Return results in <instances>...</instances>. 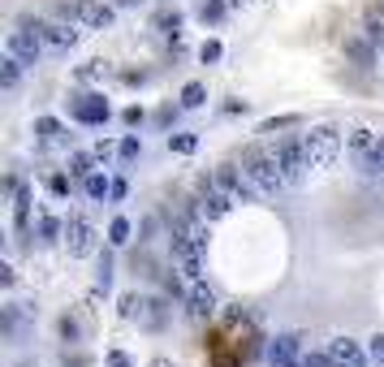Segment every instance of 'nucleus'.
<instances>
[{"label":"nucleus","mask_w":384,"mask_h":367,"mask_svg":"<svg viewBox=\"0 0 384 367\" xmlns=\"http://www.w3.org/2000/svg\"><path fill=\"white\" fill-rule=\"evenodd\" d=\"M203 99H207V87L203 82H186L182 87V109H199Z\"/></svg>","instance_id":"f3484780"},{"label":"nucleus","mask_w":384,"mask_h":367,"mask_svg":"<svg viewBox=\"0 0 384 367\" xmlns=\"http://www.w3.org/2000/svg\"><path fill=\"white\" fill-rule=\"evenodd\" d=\"M324 354L333 358V367H367V358H371V354H367L358 341H350V337H333Z\"/></svg>","instance_id":"1a4fd4ad"},{"label":"nucleus","mask_w":384,"mask_h":367,"mask_svg":"<svg viewBox=\"0 0 384 367\" xmlns=\"http://www.w3.org/2000/svg\"><path fill=\"white\" fill-rule=\"evenodd\" d=\"M70 177H82V182L91 177V155L87 151H74L70 155Z\"/></svg>","instance_id":"6ab92c4d"},{"label":"nucleus","mask_w":384,"mask_h":367,"mask_svg":"<svg viewBox=\"0 0 384 367\" xmlns=\"http://www.w3.org/2000/svg\"><path fill=\"white\" fill-rule=\"evenodd\" d=\"M155 26H160V35L177 39V31H182V13H177V9H164V13H155Z\"/></svg>","instance_id":"dca6fc26"},{"label":"nucleus","mask_w":384,"mask_h":367,"mask_svg":"<svg viewBox=\"0 0 384 367\" xmlns=\"http://www.w3.org/2000/svg\"><path fill=\"white\" fill-rule=\"evenodd\" d=\"M199 203H203V212H207V221H212V217H225L229 207H234V195L216 182V177H212V182L203 177V182H199Z\"/></svg>","instance_id":"0eeeda50"},{"label":"nucleus","mask_w":384,"mask_h":367,"mask_svg":"<svg viewBox=\"0 0 384 367\" xmlns=\"http://www.w3.org/2000/svg\"><path fill=\"white\" fill-rule=\"evenodd\" d=\"M221 13H225V0H207L203 5V22H216Z\"/></svg>","instance_id":"bb28decb"},{"label":"nucleus","mask_w":384,"mask_h":367,"mask_svg":"<svg viewBox=\"0 0 384 367\" xmlns=\"http://www.w3.org/2000/svg\"><path fill=\"white\" fill-rule=\"evenodd\" d=\"M242 169L251 173V182L259 186V195L263 199H272V195H281L290 182H285V169H281V155H277V147H251V151H242Z\"/></svg>","instance_id":"f257e3e1"},{"label":"nucleus","mask_w":384,"mask_h":367,"mask_svg":"<svg viewBox=\"0 0 384 367\" xmlns=\"http://www.w3.org/2000/svg\"><path fill=\"white\" fill-rule=\"evenodd\" d=\"M87 195H91V199H104V195H113V182H108L104 173H91V177H87Z\"/></svg>","instance_id":"412c9836"},{"label":"nucleus","mask_w":384,"mask_h":367,"mask_svg":"<svg viewBox=\"0 0 384 367\" xmlns=\"http://www.w3.org/2000/svg\"><path fill=\"white\" fill-rule=\"evenodd\" d=\"M221 57V43H203V61H216Z\"/></svg>","instance_id":"473e14b6"},{"label":"nucleus","mask_w":384,"mask_h":367,"mask_svg":"<svg viewBox=\"0 0 384 367\" xmlns=\"http://www.w3.org/2000/svg\"><path fill=\"white\" fill-rule=\"evenodd\" d=\"M39 39L48 48H57V52H70L78 43V26L74 22H48V26H39Z\"/></svg>","instance_id":"9d476101"},{"label":"nucleus","mask_w":384,"mask_h":367,"mask_svg":"<svg viewBox=\"0 0 384 367\" xmlns=\"http://www.w3.org/2000/svg\"><path fill=\"white\" fill-rule=\"evenodd\" d=\"M350 147H354V151H371V147H375V134H371L367 126H354V130H350Z\"/></svg>","instance_id":"a211bd4d"},{"label":"nucleus","mask_w":384,"mask_h":367,"mask_svg":"<svg viewBox=\"0 0 384 367\" xmlns=\"http://www.w3.org/2000/svg\"><path fill=\"white\" fill-rule=\"evenodd\" d=\"M117 151H121V160H134V155L143 151V143H138V138H121V147H117Z\"/></svg>","instance_id":"a878e982"},{"label":"nucleus","mask_w":384,"mask_h":367,"mask_svg":"<svg viewBox=\"0 0 384 367\" xmlns=\"http://www.w3.org/2000/svg\"><path fill=\"white\" fill-rule=\"evenodd\" d=\"M367 354H371V358H375V363L384 367V337H380V333H375V337L367 341Z\"/></svg>","instance_id":"cd10ccee"},{"label":"nucleus","mask_w":384,"mask_h":367,"mask_svg":"<svg viewBox=\"0 0 384 367\" xmlns=\"http://www.w3.org/2000/svg\"><path fill=\"white\" fill-rule=\"evenodd\" d=\"M169 147H173L177 155H190V151L199 147V138H194V134H177V138H169Z\"/></svg>","instance_id":"b1692460"},{"label":"nucleus","mask_w":384,"mask_h":367,"mask_svg":"<svg viewBox=\"0 0 384 367\" xmlns=\"http://www.w3.org/2000/svg\"><path fill=\"white\" fill-rule=\"evenodd\" d=\"M367 35H371V39L384 35V5H371V9H367Z\"/></svg>","instance_id":"4be33fe9"},{"label":"nucleus","mask_w":384,"mask_h":367,"mask_svg":"<svg viewBox=\"0 0 384 367\" xmlns=\"http://www.w3.org/2000/svg\"><path fill=\"white\" fill-rule=\"evenodd\" d=\"M13 217H18V225H26V217H31V195H18V207H13Z\"/></svg>","instance_id":"c85d7f7f"},{"label":"nucleus","mask_w":384,"mask_h":367,"mask_svg":"<svg viewBox=\"0 0 384 367\" xmlns=\"http://www.w3.org/2000/svg\"><path fill=\"white\" fill-rule=\"evenodd\" d=\"M65 13H70V18H78L82 26H108V22H113V9L99 5V0H78V5H70Z\"/></svg>","instance_id":"9b49d317"},{"label":"nucleus","mask_w":384,"mask_h":367,"mask_svg":"<svg viewBox=\"0 0 384 367\" xmlns=\"http://www.w3.org/2000/svg\"><path fill=\"white\" fill-rule=\"evenodd\" d=\"M108 242H113V246H126L130 242V221L126 217H117L113 225H108Z\"/></svg>","instance_id":"aec40b11"},{"label":"nucleus","mask_w":384,"mask_h":367,"mask_svg":"<svg viewBox=\"0 0 384 367\" xmlns=\"http://www.w3.org/2000/svg\"><path fill=\"white\" fill-rule=\"evenodd\" d=\"M74 117H78L82 126H104V121H108V99H104V95H82L78 109H74Z\"/></svg>","instance_id":"f8f14e48"},{"label":"nucleus","mask_w":384,"mask_h":367,"mask_svg":"<svg viewBox=\"0 0 384 367\" xmlns=\"http://www.w3.org/2000/svg\"><path fill=\"white\" fill-rule=\"evenodd\" d=\"M108 367H130V358L121 350H113V354H108Z\"/></svg>","instance_id":"2f4dec72"},{"label":"nucleus","mask_w":384,"mask_h":367,"mask_svg":"<svg viewBox=\"0 0 384 367\" xmlns=\"http://www.w3.org/2000/svg\"><path fill=\"white\" fill-rule=\"evenodd\" d=\"M290 126H298V117H272V121L259 126V134H277V130H290Z\"/></svg>","instance_id":"393cba45"},{"label":"nucleus","mask_w":384,"mask_h":367,"mask_svg":"<svg viewBox=\"0 0 384 367\" xmlns=\"http://www.w3.org/2000/svg\"><path fill=\"white\" fill-rule=\"evenodd\" d=\"M35 130H39V138H43V143H61V138H65V126H61L57 117H39V121H35Z\"/></svg>","instance_id":"2eb2a0df"},{"label":"nucleus","mask_w":384,"mask_h":367,"mask_svg":"<svg viewBox=\"0 0 384 367\" xmlns=\"http://www.w3.org/2000/svg\"><path fill=\"white\" fill-rule=\"evenodd\" d=\"M367 169L371 173H384V134H375V147L367 151Z\"/></svg>","instance_id":"5701e85b"},{"label":"nucleus","mask_w":384,"mask_h":367,"mask_svg":"<svg viewBox=\"0 0 384 367\" xmlns=\"http://www.w3.org/2000/svg\"><path fill=\"white\" fill-rule=\"evenodd\" d=\"M302 367H333V358H328V354H307Z\"/></svg>","instance_id":"7c9ffc66"},{"label":"nucleus","mask_w":384,"mask_h":367,"mask_svg":"<svg viewBox=\"0 0 384 367\" xmlns=\"http://www.w3.org/2000/svg\"><path fill=\"white\" fill-rule=\"evenodd\" d=\"M277 155H281V169H285V182H290V186H302V182L311 177L302 138H281V143H277Z\"/></svg>","instance_id":"20e7f679"},{"label":"nucleus","mask_w":384,"mask_h":367,"mask_svg":"<svg viewBox=\"0 0 384 367\" xmlns=\"http://www.w3.org/2000/svg\"><path fill=\"white\" fill-rule=\"evenodd\" d=\"M190 311H194L199 320L216 316V290H207L203 281H194V290H190Z\"/></svg>","instance_id":"ddd939ff"},{"label":"nucleus","mask_w":384,"mask_h":367,"mask_svg":"<svg viewBox=\"0 0 384 367\" xmlns=\"http://www.w3.org/2000/svg\"><path fill=\"white\" fill-rule=\"evenodd\" d=\"M61 234H65V251H70L74 259H87V255H95V225H91V221H82V217H70Z\"/></svg>","instance_id":"39448f33"},{"label":"nucleus","mask_w":384,"mask_h":367,"mask_svg":"<svg viewBox=\"0 0 384 367\" xmlns=\"http://www.w3.org/2000/svg\"><path fill=\"white\" fill-rule=\"evenodd\" d=\"M121 316L126 320H138L143 329H164V320H169V307H164L160 298H138V294H126L121 298Z\"/></svg>","instance_id":"7ed1b4c3"},{"label":"nucleus","mask_w":384,"mask_h":367,"mask_svg":"<svg viewBox=\"0 0 384 367\" xmlns=\"http://www.w3.org/2000/svg\"><path fill=\"white\" fill-rule=\"evenodd\" d=\"M302 147H307V169L319 173V169H328V165L337 160V151H341V134H337L333 126H319V130L302 134Z\"/></svg>","instance_id":"f03ea898"},{"label":"nucleus","mask_w":384,"mask_h":367,"mask_svg":"<svg viewBox=\"0 0 384 367\" xmlns=\"http://www.w3.org/2000/svg\"><path fill=\"white\" fill-rule=\"evenodd\" d=\"M18 82H22V61L5 52V61H0V87H5V91H13Z\"/></svg>","instance_id":"4468645a"},{"label":"nucleus","mask_w":384,"mask_h":367,"mask_svg":"<svg viewBox=\"0 0 384 367\" xmlns=\"http://www.w3.org/2000/svg\"><path fill=\"white\" fill-rule=\"evenodd\" d=\"M298 354H302V337L298 333H277L268 346V363L272 367H298Z\"/></svg>","instance_id":"6e6552de"},{"label":"nucleus","mask_w":384,"mask_h":367,"mask_svg":"<svg viewBox=\"0 0 384 367\" xmlns=\"http://www.w3.org/2000/svg\"><path fill=\"white\" fill-rule=\"evenodd\" d=\"M5 52L9 57H18L22 65H35L39 61V26L31 31V26H18V31H9V39H5Z\"/></svg>","instance_id":"423d86ee"},{"label":"nucleus","mask_w":384,"mask_h":367,"mask_svg":"<svg viewBox=\"0 0 384 367\" xmlns=\"http://www.w3.org/2000/svg\"><path fill=\"white\" fill-rule=\"evenodd\" d=\"M151 367H173V363H169V358H164V354H160V358H151Z\"/></svg>","instance_id":"72a5a7b5"},{"label":"nucleus","mask_w":384,"mask_h":367,"mask_svg":"<svg viewBox=\"0 0 384 367\" xmlns=\"http://www.w3.org/2000/svg\"><path fill=\"white\" fill-rule=\"evenodd\" d=\"M346 52H350V57H358V61H371V52H367V43H358V39H350V43H346Z\"/></svg>","instance_id":"c756f323"}]
</instances>
